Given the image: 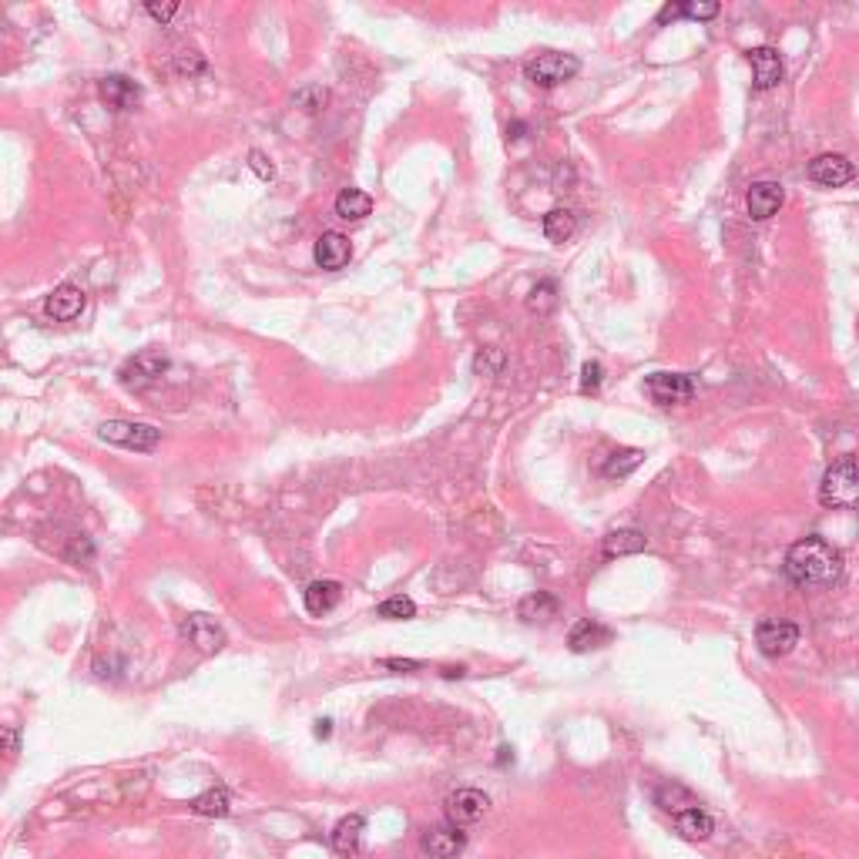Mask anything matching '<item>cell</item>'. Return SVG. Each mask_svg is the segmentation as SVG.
<instances>
[{"label":"cell","instance_id":"6da1fadb","mask_svg":"<svg viewBox=\"0 0 859 859\" xmlns=\"http://www.w3.org/2000/svg\"><path fill=\"white\" fill-rule=\"evenodd\" d=\"M839 571H843V558L822 538L799 540L786 554V574L796 584H829L839 578Z\"/></svg>","mask_w":859,"mask_h":859},{"label":"cell","instance_id":"7a4b0ae2","mask_svg":"<svg viewBox=\"0 0 859 859\" xmlns=\"http://www.w3.org/2000/svg\"><path fill=\"white\" fill-rule=\"evenodd\" d=\"M819 500L836 510H859V454L843 456L822 474Z\"/></svg>","mask_w":859,"mask_h":859},{"label":"cell","instance_id":"3957f363","mask_svg":"<svg viewBox=\"0 0 859 859\" xmlns=\"http://www.w3.org/2000/svg\"><path fill=\"white\" fill-rule=\"evenodd\" d=\"M98 436L104 444L128 446V450H138V454H152L162 444V430L148 424H131V420H108V424L98 426Z\"/></svg>","mask_w":859,"mask_h":859},{"label":"cell","instance_id":"277c9868","mask_svg":"<svg viewBox=\"0 0 859 859\" xmlns=\"http://www.w3.org/2000/svg\"><path fill=\"white\" fill-rule=\"evenodd\" d=\"M578 71H581L578 58H574V54H560V51L538 54V58H534V61L524 68L528 81L538 84V88H558V84L571 81V78H574Z\"/></svg>","mask_w":859,"mask_h":859},{"label":"cell","instance_id":"5b68a950","mask_svg":"<svg viewBox=\"0 0 859 859\" xmlns=\"http://www.w3.org/2000/svg\"><path fill=\"white\" fill-rule=\"evenodd\" d=\"M168 370V356L158 350H145L138 352V356H131V360L121 366V383L128 386V390H145V386L158 383L162 380V373Z\"/></svg>","mask_w":859,"mask_h":859},{"label":"cell","instance_id":"8992f818","mask_svg":"<svg viewBox=\"0 0 859 859\" xmlns=\"http://www.w3.org/2000/svg\"><path fill=\"white\" fill-rule=\"evenodd\" d=\"M648 396H652L658 406H675V403H688L695 396V380L688 373H655L648 376L644 383Z\"/></svg>","mask_w":859,"mask_h":859},{"label":"cell","instance_id":"52a82bcc","mask_svg":"<svg viewBox=\"0 0 859 859\" xmlns=\"http://www.w3.org/2000/svg\"><path fill=\"white\" fill-rule=\"evenodd\" d=\"M182 638H185L188 644H195L198 652H205V655H215L225 648L222 624H218L215 618H208V614H188L185 622H182Z\"/></svg>","mask_w":859,"mask_h":859},{"label":"cell","instance_id":"ba28073f","mask_svg":"<svg viewBox=\"0 0 859 859\" xmlns=\"http://www.w3.org/2000/svg\"><path fill=\"white\" fill-rule=\"evenodd\" d=\"M487 806H490L487 792H480V789H456L454 796L446 799V819L460 829L474 826V822L484 819Z\"/></svg>","mask_w":859,"mask_h":859},{"label":"cell","instance_id":"9c48e42d","mask_svg":"<svg viewBox=\"0 0 859 859\" xmlns=\"http://www.w3.org/2000/svg\"><path fill=\"white\" fill-rule=\"evenodd\" d=\"M853 175H856V168H853V162L846 155H833L829 152V155H816L809 162V178L822 188H843L853 182Z\"/></svg>","mask_w":859,"mask_h":859},{"label":"cell","instance_id":"30bf717a","mask_svg":"<svg viewBox=\"0 0 859 859\" xmlns=\"http://www.w3.org/2000/svg\"><path fill=\"white\" fill-rule=\"evenodd\" d=\"M759 652L769 655V658H782L799 644V628L789 622H762L756 632Z\"/></svg>","mask_w":859,"mask_h":859},{"label":"cell","instance_id":"8fae6325","mask_svg":"<svg viewBox=\"0 0 859 859\" xmlns=\"http://www.w3.org/2000/svg\"><path fill=\"white\" fill-rule=\"evenodd\" d=\"M466 846V836L464 829L454 826V822H446V826H434L424 833V853L430 859H456L460 853H464Z\"/></svg>","mask_w":859,"mask_h":859},{"label":"cell","instance_id":"7c38bea8","mask_svg":"<svg viewBox=\"0 0 859 859\" xmlns=\"http://www.w3.org/2000/svg\"><path fill=\"white\" fill-rule=\"evenodd\" d=\"M84 302H88L84 289L64 282V286H58V289L44 299V312H47V320H54V322H71L84 312Z\"/></svg>","mask_w":859,"mask_h":859},{"label":"cell","instance_id":"4fadbf2b","mask_svg":"<svg viewBox=\"0 0 859 859\" xmlns=\"http://www.w3.org/2000/svg\"><path fill=\"white\" fill-rule=\"evenodd\" d=\"M352 256V246L350 238L342 236V232H322L320 238H316V249H312V259H316V266L320 269H342L346 262H350Z\"/></svg>","mask_w":859,"mask_h":859},{"label":"cell","instance_id":"5bb4252c","mask_svg":"<svg viewBox=\"0 0 859 859\" xmlns=\"http://www.w3.org/2000/svg\"><path fill=\"white\" fill-rule=\"evenodd\" d=\"M782 202H786V192H782V185H779V182H756V185L749 188V195H746L749 215L756 218V222L776 215L779 208H782Z\"/></svg>","mask_w":859,"mask_h":859},{"label":"cell","instance_id":"9a60e30c","mask_svg":"<svg viewBox=\"0 0 859 859\" xmlns=\"http://www.w3.org/2000/svg\"><path fill=\"white\" fill-rule=\"evenodd\" d=\"M749 64H752V78H756V91H769L782 81V58L776 47H752L749 51Z\"/></svg>","mask_w":859,"mask_h":859},{"label":"cell","instance_id":"2e32d148","mask_svg":"<svg viewBox=\"0 0 859 859\" xmlns=\"http://www.w3.org/2000/svg\"><path fill=\"white\" fill-rule=\"evenodd\" d=\"M101 98L114 111H131L141 101V88L131 78H125V74H108L101 81Z\"/></svg>","mask_w":859,"mask_h":859},{"label":"cell","instance_id":"e0dca14e","mask_svg":"<svg viewBox=\"0 0 859 859\" xmlns=\"http://www.w3.org/2000/svg\"><path fill=\"white\" fill-rule=\"evenodd\" d=\"M302 601H306V611H309V614L322 618V614H330L342 601V584L340 581H312L309 588H306V594H302Z\"/></svg>","mask_w":859,"mask_h":859},{"label":"cell","instance_id":"ac0fdd59","mask_svg":"<svg viewBox=\"0 0 859 859\" xmlns=\"http://www.w3.org/2000/svg\"><path fill=\"white\" fill-rule=\"evenodd\" d=\"M648 548V538H644L642 530H611L608 538L601 540V550H604V558H628V554H642V550Z\"/></svg>","mask_w":859,"mask_h":859},{"label":"cell","instance_id":"d6986e66","mask_svg":"<svg viewBox=\"0 0 859 859\" xmlns=\"http://www.w3.org/2000/svg\"><path fill=\"white\" fill-rule=\"evenodd\" d=\"M362 826H366V819H362L360 812H352V816L340 819V822H336V829H332V849H336L340 856H356Z\"/></svg>","mask_w":859,"mask_h":859},{"label":"cell","instance_id":"ffe728a7","mask_svg":"<svg viewBox=\"0 0 859 859\" xmlns=\"http://www.w3.org/2000/svg\"><path fill=\"white\" fill-rule=\"evenodd\" d=\"M373 212V198L360 192V188H342L336 195V215L346 218V222H360Z\"/></svg>","mask_w":859,"mask_h":859},{"label":"cell","instance_id":"44dd1931","mask_svg":"<svg viewBox=\"0 0 859 859\" xmlns=\"http://www.w3.org/2000/svg\"><path fill=\"white\" fill-rule=\"evenodd\" d=\"M558 598L554 594H548V591H538V594H528V598L520 601L518 614L524 618V622H550V618H558Z\"/></svg>","mask_w":859,"mask_h":859},{"label":"cell","instance_id":"7402d4cb","mask_svg":"<svg viewBox=\"0 0 859 859\" xmlns=\"http://www.w3.org/2000/svg\"><path fill=\"white\" fill-rule=\"evenodd\" d=\"M608 642H611V632L608 628H601V624H594V622L574 624L571 634H568L571 652H591V648H601V644H608Z\"/></svg>","mask_w":859,"mask_h":859},{"label":"cell","instance_id":"603a6c76","mask_svg":"<svg viewBox=\"0 0 859 859\" xmlns=\"http://www.w3.org/2000/svg\"><path fill=\"white\" fill-rule=\"evenodd\" d=\"M675 826H678V833H682L685 839H695V843L712 836V816L702 812V809H685V812H678V816H675Z\"/></svg>","mask_w":859,"mask_h":859},{"label":"cell","instance_id":"cb8c5ba5","mask_svg":"<svg viewBox=\"0 0 859 859\" xmlns=\"http://www.w3.org/2000/svg\"><path fill=\"white\" fill-rule=\"evenodd\" d=\"M574 228H578V215L571 208H550L544 215V236L550 242H568L574 236Z\"/></svg>","mask_w":859,"mask_h":859},{"label":"cell","instance_id":"d4e9b609","mask_svg":"<svg viewBox=\"0 0 859 859\" xmlns=\"http://www.w3.org/2000/svg\"><path fill=\"white\" fill-rule=\"evenodd\" d=\"M655 802L665 809V812H672V816H678V812H685V809H698V799L688 792L685 786H662L658 792H655Z\"/></svg>","mask_w":859,"mask_h":859},{"label":"cell","instance_id":"484cf974","mask_svg":"<svg viewBox=\"0 0 859 859\" xmlns=\"http://www.w3.org/2000/svg\"><path fill=\"white\" fill-rule=\"evenodd\" d=\"M228 809H232V802H228L225 789H208V792H202V796L192 802V812H195V816H208V819L228 816Z\"/></svg>","mask_w":859,"mask_h":859},{"label":"cell","instance_id":"4316f807","mask_svg":"<svg viewBox=\"0 0 859 859\" xmlns=\"http://www.w3.org/2000/svg\"><path fill=\"white\" fill-rule=\"evenodd\" d=\"M642 460H644L642 450H614V454L604 460V477H628Z\"/></svg>","mask_w":859,"mask_h":859},{"label":"cell","instance_id":"83f0119b","mask_svg":"<svg viewBox=\"0 0 859 859\" xmlns=\"http://www.w3.org/2000/svg\"><path fill=\"white\" fill-rule=\"evenodd\" d=\"M528 306H530V312H538V316H548L554 306H558V286L554 282H538L534 289H530V296H528Z\"/></svg>","mask_w":859,"mask_h":859},{"label":"cell","instance_id":"f1b7e54d","mask_svg":"<svg viewBox=\"0 0 859 859\" xmlns=\"http://www.w3.org/2000/svg\"><path fill=\"white\" fill-rule=\"evenodd\" d=\"M376 611H380V618H393V622H400V618H414L416 604L410 598H403V594H396V598H386Z\"/></svg>","mask_w":859,"mask_h":859},{"label":"cell","instance_id":"f546056e","mask_svg":"<svg viewBox=\"0 0 859 859\" xmlns=\"http://www.w3.org/2000/svg\"><path fill=\"white\" fill-rule=\"evenodd\" d=\"M682 17H692V21H712V17H718V4H712V0H692V4H682Z\"/></svg>","mask_w":859,"mask_h":859},{"label":"cell","instance_id":"4dcf8cb0","mask_svg":"<svg viewBox=\"0 0 859 859\" xmlns=\"http://www.w3.org/2000/svg\"><path fill=\"white\" fill-rule=\"evenodd\" d=\"M601 380H604V366H601V362L591 360V362H584V366H581V390H584V393L598 390Z\"/></svg>","mask_w":859,"mask_h":859},{"label":"cell","instance_id":"1f68e13d","mask_svg":"<svg viewBox=\"0 0 859 859\" xmlns=\"http://www.w3.org/2000/svg\"><path fill=\"white\" fill-rule=\"evenodd\" d=\"M175 68L182 74H202V71H205V58H202V54H195V51H182L175 58Z\"/></svg>","mask_w":859,"mask_h":859},{"label":"cell","instance_id":"d6a6232c","mask_svg":"<svg viewBox=\"0 0 859 859\" xmlns=\"http://www.w3.org/2000/svg\"><path fill=\"white\" fill-rule=\"evenodd\" d=\"M249 168L262 178V182L276 178V165H272V162H269L266 155H262V152H252V155H249Z\"/></svg>","mask_w":859,"mask_h":859},{"label":"cell","instance_id":"836d02e7","mask_svg":"<svg viewBox=\"0 0 859 859\" xmlns=\"http://www.w3.org/2000/svg\"><path fill=\"white\" fill-rule=\"evenodd\" d=\"M145 11L152 14L158 24H168L178 14V4H155V0H152V4H145Z\"/></svg>","mask_w":859,"mask_h":859},{"label":"cell","instance_id":"e575fe53","mask_svg":"<svg viewBox=\"0 0 859 859\" xmlns=\"http://www.w3.org/2000/svg\"><path fill=\"white\" fill-rule=\"evenodd\" d=\"M383 668H393V672H420L424 665L420 662H414V658H383Z\"/></svg>","mask_w":859,"mask_h":859},{"label":"cell","instance_id":"d590c367","mask_svg":"<svg viewBox=\"0 0 859 859\" xmlns=\"http://www.w3.org/2000/svg\"><path fill=\"white\" fill-rule=\"evenodd\" d=\"M4 749H7V756H17V752H21V732H17L14 725L4 728Z\"/></svg>","mask_w":859,"mask_h":859},{"label":"cell","instance_id":"8d00e7d4","mask_svg":"<svg viewBox=\"0 0 859 859\" xmlns=\"http://www.w3.org/2000/svg\"><path fill=\"white\" fill-rule=\"evenodd\" d=\"M500 362H504V356L498 350H487L477 356V370H490V366H500Z\"/></svg>","mask_w":859,"mask_h":859},{"label":"cell","instance_id":"74e56055","mask_svg":"<svg viewBox=\"0 0 859 859\" xmlns=\"http://www.w3.org/2000/svg\"><path fill=\"white\" fill-rule=\"evenodd\" d=\"M675 17H682V4H668V7H662L658 24H668V21H675Z\"/></svg>","mask_w":859,"mask_h":859},{"label":"cell","instance_id":"f35d334b","mask_svg":"<svg viewBox=\"0 0 859 859\" xmlns=\"http://www.w3.org/2000/svg\"><path fill=\"white\" fill-rule=\"evenodd\" d=\"M524 131H528V125H524V121H514V125L508 128V138L518 141V138H524Z\"/></svg>","mask_w":859,"mask_h":859},{"label":"cell","instance_id":"ab89813d","mask_svg":"<svg viewBox=\"0 0 859 859\" xmlns=\"http://www.w3.org/2000/svg\"><path fill=\"white\" fill-rule=\"evenodd\" d=\"M330 732H332L330 722H316V735H320V739H330Z\"/></svg>","mask_w":859,"mask_h":859}]
</instances>
